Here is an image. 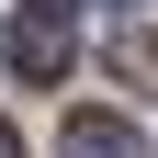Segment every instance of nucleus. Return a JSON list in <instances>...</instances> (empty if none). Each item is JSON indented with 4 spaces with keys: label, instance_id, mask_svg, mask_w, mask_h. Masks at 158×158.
<instances>
[{
    "label": "nucleus",
    "instance_id": "nucleus-5",
    "mask_svg": "<svg viewBox=\"0 0 158 158\" xmlns=\"http://www.w3.org/2000/svg\"><path fill=\"white\" fill-rule=\"evenodd\" d=\"M23 11H68V0H23Z\"/></svg>",
    "mask_w": 158,
    "mask_h": 158
},
{
    "label": "nucleus",
    "instance_id": "nucleus-4",
    "mask_svg": "<svg viewBox=\"0 0 158 158\" xmlns=\"http://www.w3.org/2000/svg\"><path fill=\"white\" fill-rule=\"evenodd\" d=\"M0 158H23V135H11V124H0Z\"/></svg>",
    "mask_w": 158,
    "mask_h": 158
},
{
    "label": "nucleus",
    "instance_id": "nucleus-1",
    "mask_svg": "<svg viewBox=\"0 0 158 158\" xmlns=\"http://www.w3.org/2000/svg\"><path fill=\"white\" fill-rule=\"evenodd\" d=\"M0 56H11L23 79H68V11H11Z\"/></svg>",
    "mask_w": 158,
    "mask_h": 158
},
{
    "label": "nucleus",
    "instance_id": "nucleus-3",
    "mask_svg": "<svg viewBox=\"0 0 158 158\" xmlns=\"http://www.w3.org/2000/svg\"><path fill=\"white\" fill-rule=\"evenodd\" d=\"M113 79H124V90H158V45H147V34H135V23L113 34Z\"/></svg>",
    "mask_w": 158,
    "mask_h": 158
},
{
    "label": "nucleus",
    "instance_id": "nucleus-2",
    "mask_svg": "<svg viewBox=\"0 0 158 158\" xmlns=\"http://www.w3.org/2000/svg\"><path fill=\"white\" fill-rule=\"evenodd\" d=\"M56 158H147V147H135L124 113H68L56 124Z\"/></svg>",
    "mask_w": 158,
    "mask_h": 158
},
{
    "label": "nucleus",
    "instance_id": "nucleus-6",
    "mask_svg": "<svg viewBox=\"0 0 158 158\" xmlns=\"http://www.w3.org/2000/svg\"><path fill=\"white\" fill-rule=\"evenodd\" d=\"M102 11H135V0H102Z\"/></svg>",
    "mask_w": 158,
    "mask_h": 158
}]
</instances>
